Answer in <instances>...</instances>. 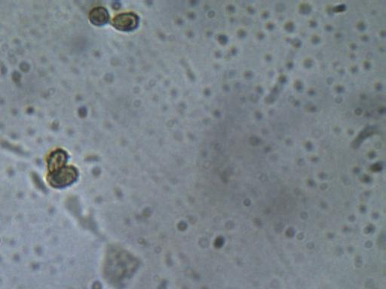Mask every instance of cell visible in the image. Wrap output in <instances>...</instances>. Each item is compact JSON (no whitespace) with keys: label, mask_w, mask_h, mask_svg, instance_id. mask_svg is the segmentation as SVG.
I'll return each instance as SVG.
<instances>
[{"label":"cell","mask_w":386,"mask_h":289,"mask_svg":"<svg viewBox=\"0 0 386 289\" xmlns=\"http://www.w3.org/2000/svg\"><path fill=\"white\" fill-rule=\"evenodd\" d=\"M139 23V18L134 13L120 14L114 17L113 20V26L118 30L127 31L134 30L137 28Z\"/></svg>","instance_id":"cell-1"},{"label":"cell","mask_w":386,"mask_h":289,"mask_svg":"<svg viewBox=\"0 0 386 289\" xmlns=\"http://www.w3.org/2000/svg\"><path fill=\"white\" fill-rule=\"evenodd\" d=\"M91 22L95 26H103L108 23L110 15L103 7H96L92 9L89 15Z\"/></svg>","instance_id":"cell-2"},{"label":"cell","mask_w":386,"mask_h":289,"mask_svg":"<svg viewBox=\"0 0 386 289\" xmlns=\"http://www.w3.org/2000/svg\"><path fill=\"white\" fill-rule=\"evenodd\" d=\"M77 173L73 168H62L58 173H54V181L63 184H69L76 179Z\"/></svg>","instance_id":"cell-3"}]
</instances>
